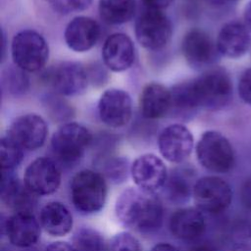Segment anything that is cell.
Returning a JSON list of instances; mask_svg holds the SVG:
<instances>
[{"label":"cell","mask_w":251,"mask_h":251,"mask_svg":"<svg viewBox=\"0 0 251 251\" xmlns=\"http://www.w3.org/2000/svg\"><path fill=\"white\" fill-rule=\"evenodd\" d=\"M196 156L210 172L226 174L234 165V152L228 139L219 131L204 132L196 144Z\"/></svg>","instance_id":"obj_5"},{"label":"cell","mask_w":251,"mask_h":251,"mask_svg":"<svg viewBox=\"0 0 251 251\" xmlns=\"http://www.w3.org/2000/svg\"><path fill=\"white\" fill-rule=\"evenodd\" d=\"M151 251H179L176 246L167 243V242H160L158 244H156Z\"/></svg>","instance_id":"obj_38"},{"label":"cell","mask_w":251,"mask_h":251,"mask_svg":"<svg viewBox=\"0 0 251 251\" xmlns=\"http://www.w3.org/2000/svg\"><path fill=\"white\" fill-rule=\"evenodd\" d=\"M226 244L229 251H251V220L234 221L228 228Z\"/></svg>","instance_id":"obj_27"},{"label":"cell","mask_w":251,"mask_h":251,"mask_svg":"<svg viewBox=\"0 0 251 251\" xmlns=\"http://www.w3.org/2000/svg\"><path fill=\"white\" fill-rule=\"evenodd\" d=\"M192 197L196 208L201 212L220 214L229 207L232 191L225 179L215 176H207L196 180Z\"/></svg>","instance_id":"obj_7"},{"label":"cell","mask_w":251,"mask_h":251,"mask_svg":"<svg viewBox=\"0 0 251 251\" xmlns=\"http://www.w3.org/2000/svg\"><path fill=\"white\" fill-rule=\"evenodd\" d=\"M98 10L102 20L109 25L129 22L136 12L135 0H99Z\"/></svg>","instance_id":"obj_25"},{"label":"cell","mask_w":251,"mask_h":251,"mask_svg":"<svg viewBox=\"0 0 251 251\" xmlns=\"http://www.w3.org/2000/svg\"><path fill=\"white\" fill-rule=\"evenodd\" d=\"M3 228L11 244L27 248L38 241L41 226L32 213L17 212L7 218Z\"/></svg>","instance_id":"obj_17"},{"label":"cell","mask_w":251,"mask_h":251,"mask_svg":"<svg viewBox=\"0 0 251 251\" xmlns=\"http://www.w3.org/2000/svg\"><path fill=\"white\" fill-rule=\"evenodd\" d=\"M139 106L143 117L151 120L162 118L172 108L171 90L160 83H149L142 89Z\"/></svg>","instance_id":"obj_22"},{"label":"cell","mask_w":251,"mask_h":251,"mask_svg":"<svg viewBox=\"0 0 251 251\" xmlns=\"http://www.w3.org/2000/svg\"><path fill=\"white\" fill-rule=\"evenodd\" d=\"M171 233L177 239L190 241L199 238L206 229V221L197 208H181L172 214L169 222Z\"/></svg>","instance_id":"obj_21"},{"label":"cell","mask_w":251,"mask_h":251,"mask_svg":"<svg viewBox=\"0 0 251 251\" xmlns=\"http://www.w3.org/2000/svg\"><path fill=\"white\" fill-rule=\"evenodd\" d=\"M128 171V162L125 158H113L107 161L105 165V175L115 183H121L125 181L127 177Z\"/></svg>","instance_id":"obj_29"},{"label":"cell","mask_w":251,"mask_h":251,"mask_svg":"<svg viewBox=\"0 0 251 251\" xmlns=\"http://www.w3.org/2000/svg\"><path fill=\"white\" fill-rule=\"evenodd\" d=\"M1 251H10L9 249H6V248H4V247H2V250Z\"/></svg>","instance_id":"obj_40"},{"label":"cell","mask_w":251,"mask_h":251,"mask_svg":"<svg viewBox=\"0 0 251 251\" xmlns=\"http://www.w3.org/2000/svg\"><path fill=\"white\" fill-rule=\"evenodd\" d=\"M100 32V26L95 20L78 16L67 25L64 36L70 49L75 52H85L97 43Z\"/></svg>","instance_id":"obj_19"},{"label":"cell","mask_w":251,"mask_h":251,"mask_svg":"<svg viewBox=\"0 0 251 251\" xmlns=\"http://www.w3.org/2000/svg\"><path fill=\"white\" fill-rule=\"evenodd\" d=\"M243 18H244V25H245V26L251 32V1L245 7Z\"/></svg>","instance_id":"obj_39"},{"label":"cell","mask_w":251,"mask_h":251,"mask_svg":"<svg viewBox=\"0 0 251 251\" xmlns=\"http://www.w3.org/2000/svg\"><path fill=\"white\" fill-rule=\"evenodd\" d=\"M47 133L46 123L40 116L26 114L11 124L7 136L23 149L35 150L44 144Z\"/></svg>","instance_id":"obj_12"},{"label":"cell","mask_w":251,"mask_h":251,"mask_svg":"<svg viewBox=\"0 0 251 251\" xmlns=\"http://www.w3.org/2000/svg\"><path fill=\"white\" fill-rule=\"evenodd\" d=\"M109 251H142V248L134 235L127 231H122L111 238Z\"/></svg>","instance_id":"obj_30"},{"label":"cell","mask_w":251,"mask_h":251,"mask_svg":"<svg viewBox=\"0 0 251 251\" xmlns=\"http://www.w3.org/2000/svg\"><path fill=\"white\" fill-rule=\"evenodd\" d=\"M240 202L242 206L248 210L251 211V177L247 178L240 187Z\"/></svg>","instance_id":"obj_34"},{"label":"cell","mask_w":251,"mask_h":251,"mask_svg":"<svg viewBox=\"0 0 251 251\" xmlns=\"http://www.w3.org/2000/svg\"><path fill=\"white\" fill-rule=\"evenodd\" d=\"M102 59L107 68L113 72H123L131 67L134 61V46L125 33L109 35L104 41Z\"/></svg>","instance_id":"obj_18"},{"label":"cell","mask_w":251,"mask_h":251,"mask_svg":"<svg viewBox=\"0 0 251 251\" xmlns=\"http://www.w3.org/2000/svg\"><path fill=\"white\" fill-rule=\"evenodd\" d=\"M71 198L74 207L80 214L98 213L104 208L107 198L105 177L92 170L79 171L71 181Z\"/></svg>","instance_id":"obj_3"},{"label":"cell","mask_w":251,"mask_h":251,"mask_svg":"<svg viewBox=\"0 0 251 251\" xmlns=\"http://www.w3.org/2000/svg\"><path fill=\"white\" fill-rule=\"evenodd\" d=\"M188 251H220L218 247L210 243H201L193 246Z\"/></svg>","instance_id":"obj_37"},{"label":"cell","mask_w":251,"mask_h":251,"mask_svg":"<svg viewBox=\"0 0 251 251\" xmlns=\"http://www.w3.org/2000/svg\"><path fill=\"white\" fill-rule=\"evenodd\" d=\"M92 135L83 126L68 123L61 126L52 135L51 149L57 160L65 165L79 161L91 143Z\"/></svg>","instance_id":"obj_6"},{"label":"cell","mask_w":251,"mask_h":251,"mask_svg":"<svg viewBox=\"0 0 251 251\" xmlns=\"http://www.w3.org/2000/svg\"><path fill=\"white\" fill-rule=\"evenodd\" d=\"M0 155L2 172H14L24 157L23 148L8 136L1 138Z\"/></svg>","instance_id":"obj_28"},{"label":"cell","mask_w":251,"mask_h":251,"mask_svg":"<svg viewBox=\"0 0 251 251\" xmlns=\"http://www.w3.org/2000/svg\"><path fill=\"white\" fill-rule=\"evenodd\" d=\"M53 9L61 13L78 12L86 9L92 0H45Z\"/></svg>","instance_id":"obj_31"},{"label":"cell","mask_w":251,"mask_h":251,"mask_svg":"<svg viewBox=\"0 0 251 251\" xmlns=\"http://www.w3.org/2000/svg\"><path fill=\"white\" fill-rule=\"evenodd\" d=\"M172 24L161 11L144 8L135 22L137 41L148 50L162 49L172 36Z\"/></svg>","instance_id":"obj_8"},{"label":"cell","mask_w":251,"mask_h":251,"mask_svg":"<svg viewBox=\"0 0 251 251\" xmlns=\"http://www.w3.org/2000/svg\"><path fill=\"white\" fill-rule=\"evenodd\" d=\"M172 108L191 112L197 108L217 111L232 97V82L226 70L215 68L195 79L179 83L172 90Z\"/></svg>","instance_id":"obj_1"},{"label":"cell","mask_w":251,"mask_h":251,"mask_svg":"<svg viewBox=\"0 0 251 251\" xmlns=\"http://www.w3.org/2000/svg\"><path fill=\"white\" fill-rule=\"evenodd\" d=\"M130 175L137 188L155 194L164 188L169 176L165 163L154 154L136 158L130 166Z\"/></svg>","instance_id":"obj_10"},{"label":"cell","mask_w":251,"mask_h":251,"mask_svg":"<svg viewBox=\"0 0 251 251\" xmlns=\"http://www.w3.org/2000/svg\"><path fill=\"white\" fill-rule=\"evenodd\" d=\"M131 113V99L126 91L112 88L101 95L98 102V114L106 126L115 128L122 127L129 122Z\"/></svg>","instance_id":"obj_14"},{"label":"cell","mask_w":251,"mask_h":251,"mask_svg":"<svg viewBox=\"0 0 251 251\" xmlns=\"http://www.w3.org/2000/svg\"><path fill=\"white\" fill-rule=\"evenodd\" d=\"M75 251H109V243L98 230L91 227L77 228L72 237Z\"/></svg>","instance_id":"obj_26"},{"label":"cell","mask_w":251,"mask_h":251,"mask_svg":"<svg viewBox=\"0 0 251 251\" xmlns=\"http://www.w3.org/2000/svg\"><path fill=\"white\" fill-rule=\"evenodd\" d=\"M216 45L221 55L227 58L243 56L251 46V35L244 24L230 22L221 28Z\"/></svg>","instance_id":"obj_20"},{"label":"cell","mask_w":251,"mask_h":251,"mask_svg":"<svg viewBox=\"0 0 251 251\" xmlns=\"http://www.w3.org/2000/svg\"><path fill=\"white\" fill-rule=\"evenodd\" d=\"M115 213L123 226L139 232L151 233L161 227L164 208L155 193L128 187L117 198Z\"/></svg>","instance_id":"obj_2"},{"label":"cell","mask_w":251,"mask_h":251,"mask_svg":"<svg viewBox=\"0 0 251 251\" xmlns=\"http://www.w3.org/2000/svg\"><path fill=\"white\" fill-rule=\"evenodd\" d=\"M45 251H75L72 244L63 241H55L49 244Z\"/></svg>","instance_id":"obj_36"},{"label":"cell","mask_w":251,"mask_h":251,"mask_svg":"<svg viewBox=\"0 0 251 251\" xmlns=\"http://www.w3.org/2000/svg\"><path fill=\"white\" fill-rule=\"evenodd\" d=\"M39 223L41 227L52 236H65L73 227V216L61 202L50 201L40 210Z\"/></svg>","instance_id":"obj_23"},{"label":"cell","mask_w":251,"mask_h":251,"mask_svg":"<svg viewBox=\"0 0 251 251\" xmlns=\"http://www.w3.org/2000/svg\"><path fill=\"white\" fill-rule=\"evenodd\" d=\"M195 174L187 168L174 170L168 176L164 186V193L169 202L178 205L189 201L193 194V188L196 181Z\"/></svg>","instance_id":"obj_24"},{"label":"cell","mask_w":251,"mask_h":251,"mask_svg":"<svg viewBox=\"0 0 251 251\" xmlns=\"http://www.w3.org/2000/svg\"><path fill=\"white\" fill-rule=\"evenodd\" d=\"M18 68V67H17ZM25 71L18 68V70H9L7 75V85H9L11 91L22 92L27 87V77L25 75Z\"/></svg>","instance_id":"obj_32"},{"label":"cell","mask_w":251,"mask_h":251,"mask_svg":"<svg viewBox=\"0 0 251 251\" xmlns=\"http://www.w3.org/2000/svg\"><path fill=\"white\" fill-rule=\"evenodd\" d=\"M238 94L243 102L251 105V68L246 70L239 78Z\"/></svg>","instance_id":"obj_33"},{"label":"cell","mask_w":251,"mask_h":251,"mask_svg":"<svg viewBox=\"0 0 251 251\" xmlns=\"http://www.w3.org/2000/svg\"><path fill=\"white\" fill-rule=\"evenodd\" d=\"M1 200L15 213H32L37 203V195L30 191L14 172H2Z\"/></svg>","instance_id":"obj_16"},{"label":"cell","mask_w":251,"mask_h":251,"mask_svg":"<svg viewBox=\"0 0 251 251\" xmlns=\"http://www.w3.org/2000/svg\"><path fill=\"white\" fill-rule=\"evenodd\" d=\"M61 171L50 158L39 157L25 169L24 182L37 196H47L56 192L61 183Z\"/></svg>","instance_id":"obj_9"},{"label":"cell","mask_w":251,"mask_h":251,"mask_svg":"<svg viewBox=\"0 0 251 251\" xmlns=\"http://www.w3.org/2000/svg\"><path fill=\"white\" fill-rule=\"evenodd\" d=\"M174 0H140L143 4L144 8L155 9V10H163L169 7Z\"/></svg>","instance_id":"obj_35"},{"label":"cell","mask_w":251,"mask_h":251,"mask_svg":"<svg viewBox=\"0 0 251 251\" xmlns=\"http://www.w3.org/2000/svg\"><path fill=\"white\" fill-rule=\"evenodd\" d=\"M182 54L187 63L194 68L208 67L216 62L219 51L210 35L199 28L190 29L181 43Z\"/></svg>","instance_id":"obj_15"},{"label":"cell","mask_w":251,"mask_h":251,"mask_svg":"<svg viewBox=\"0 0 251 251\" xmlns=\"http://www.w3.org/2000/svg\"><path fill=\"white\" fill-rule=\"evenodd\" d=\"M14 64L25 72L42 69L49 57V47L45 38L35 30L25 29L18 32L11 45Z\"/></svg>","instance_id":"obj_4"},{"label":"cell","mask_w":251,"mask_h":251,"mask_svg":"<svg viewBox=\"0 0 251 251\" xmlns=\"http://www.w3.org/2000/svg\"><path fill=\"white\" fill-rule=\"evenodd\" d=\"M47 83L59 94L73 96L81 93L87 86L84 68L73 62H64L51 68L45 75Z\"/></svg>","instance_id":"obj_11"},{"label":"cell","mask_w":251,"mask_h":251,"mask_svg":"<svg viewBox=\"0 0 251 251\" xmlns=\"http://www.w3.org/2000/svg\"><path fill=\"white\" fill-rule=\"evenodd\" d=\"M193 135L183 125L175 124L166 126L158 137L161 155L171 163H181L193 149Z\"/></svg>","instance_id":"obj_13"}]
</instances>
